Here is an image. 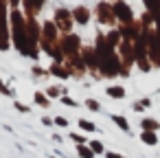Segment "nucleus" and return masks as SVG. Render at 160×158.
Returning a JSON list of instances; mask_svg holds the SVG:
<instances>
[{
	"label": "nucleus",
	"mask_w": 160,
	"mask_h": 158,
	"mask_svg": "<svg viewBox=\"0 0 160 158\" xmlns=\"http://www.w3.org/2000/svg\"><path fill=\"white\" fill-rule=\"evenodd\" d=\"M35 103L42 105V108H48V105H51V99H48L44 92H35Z\"/></svg>",
	"instance_id": "412c9836"
},
{
	"label": "nucleus",
	"mask_w": 160,
	"mask_h": 158,
	"mask_svg": "<svg viewBox=\"0 0 160 158\" xmlns=\"http://www.w3.org/2000/svg\"><path fill=\"white\" fill-rule=\"evenodd\" d=\"M70 140H75L77 145H88V138H86L81 132H72V134H70Z\"/></svg>",
	"instance_id": "5701e85b"
},
{
	"label": "nucleus",
	"mask_w": 160,
	"mask_h": 158,
	"mask_svg": "<svg viewBox=\"0 0 160 158\" xmlns=\"http://www.w3.org/2000/svg\"><path fill=\"white\" fill-rule=\"evenodd\" d=\"M94 13H97L99 24H105V27H114L116 24L114 11H112V3H108V0H101V3L94 7Z\"/></svg>",
	"instance_id": "7ed1b4c3"
},
{
	"label": "nucleus",
	"mask_w": 160,
	"mask_h": 158,
	"mask_svg": "<svg viewBox=\"0 0 160 158\" xmlns=\"http://www.w3.org/2000/svg\"><path fill=\"white\" fill-rule=\"evenodd\" d=\"M42 125L51 127V125H55V123H53V119H51V116H42Z\"/></svg>",
	"instance_id": "c756f323"
},
{
	"label": "nucleus",
	"mask_w": 160,
	"mask_h": 158,
	"mask_svg": "<svg viewBox=\"0 0 160 158\" xmlns=\"http://www.w3.org/2000/svg\"><path fill=\"white\" fill-rule=\"evenodd\" d=\"M86 108H88L90 112H99V110H101V103H99L97 99H86Z\"/></svg>",
	"instance_id": "b1692460"
},
{
	"label": "nucleus",
	"mask_w": 160,
	"mask_h": 158,
	"mask_svg": "<svg viewBox=\"0 0 160 158\" xmlns=\"http://www.w3.org/2000/svg\"><path fill=\"white\" fill-rule=\"evenodd\" d=\"M59 46H62L64 57H77L81 53V38L75 33H66V35H62Z\"/></svg>",
	"instance_id": "f257e3e1"
},
{
	"label": "nucleus",
	"mask_w": 160,
	"mask_h": 158,
	"mask_svg": "<svg viewBox=\"0 0 160 158\" xmlns=\"http://www.w3.org/2000/svg\"><path fill=\"white\" fill-rule=\"evenodd\" d=\"M140 130H142V132H158V130H160V121H156V119H151V116H145V119L140 121Z\"/></svg>",
	"instance_id": "f8f14e48"
},
{
	"label": "nucleus",
	"mask_w": 160,
	"mask_h": 158,
	"mask_svg": "<svg viewBox=\"0 0 160 158\" xmlns=\"http://www.w3.org/2000/svg\"><path fill=\"white\" fill-rule=\"evenodd\" d=\"M142 5H145V11L149 13H160V0H142Z\"/></svg>",
	"instance_id": "dca6fc26"
},
{
	"label": "nucleus",
	"mask_w": 160,
	"mask_h": 158,
	"mask_svg": "<svg viewBox=\"0 0 160 158\" xmlns=\"http://www.w3.org/2000/svg\"><path fill=\"white\" fill-rule=\"evenodd\" d=\"M72 20L77 22V24H88L90 22V9L88 7H83V5H79V7H75L72 9Z\"/></svg>",
	"instance_id": "1a4fd4ad"
},
{
	"label": "nucleus",
	"mask_w": 160,
	"mask_h": 158,
	"mask_svg": "<svg viewBox=\"0 0 160 158\" xmlns=\"http://www.w3.org/2000/svg\"><path fill=\"white\" fill-rule=\"evenodd\" d=\"M140 24H142V27H153V13L142 11V16H140Z\"/></svg>",
	"instance_id": "4be33fe9"
},
{
	"label": "nucleus",
	"mask_w": 160,
	"mask_h": 158,
	"mask_svg": "<svg viewBox=\"0 0 160 158\" xmlns=\"http://www.w3.org/2000/svg\"><path fill=\"white\" fill-rule=\"evenodd\" d=\"M134 53H136V66H138L142 73L153 70V66H151V62H149V48H147L145 42L136 40V42H134Z\"/></svg>",
	"instance_id": "f03ea898"
},
{
	"label": "nucleus",
	"mask_w": 160,
	"mask_h": 158,
	"mask_svg": "<svg viewBox=\"0 0 160 158\" xmlns=\"http://www.w3.org/2000/svg\"><path fill=\"white\" fill-rule=\"evenodd\" d=\"M147 108H151V99H149V97L138 99V101H134V105H132L134 112H142V110H147Z\"/></svg>",
	"instance_id": "f3484780"
},
{
	"label": "nucleus",
	"mask_w": 160,
	"mask_h": 158,
	"mask_svg": "<svg viewBox=\"0 0 160 158\" xmlns=\"http://www.w3.org/2000/svg\"><path fill=\"white\" fill-rule=\"evenodd\" d=\"M48 158H55V156H48Z\"/></svg>",
	"instance_id": "c9c22d12"
},
{
	"label": "nucleus",
	"mask_w": 160,
	"mask_h": 158,
	"mask_svg": "<svg viewBox=\"0 0 160 158\" xmlns=\"http://www.w3.org/2000/svg\"><path fill=\"white\" fill-rule=\"evenodd\" d=\"M81 59L86 64L88 70H99V55H97V48L94 46H81Z\"/></svg>",
	"instance_id": "0eeeda50"
},
{
	"label": "nucleus",
	"mask_w": 160,
	"mask_h": 158,
	"mask_svg": "<svg viewBox=\"0 0 160 158\" xmlns=\"http://www.w3.org/2000/svg\"><path fill=\"white\" fill-rule=\"evenodd\" d=\"M59 101H62L64 105H68V108H79V103H77V101H75L72 97H68V94H64V97H62Z\"/></svg>",
	"instance_id": "393cba45"
},
{
	"label": "nucleus",
	"mask_w": 160,
	"mask_h": 158,
	"mask_svg": "<svg viewBox=\"0 0 160 158\" xmlns=\"http://www.w3.org/2000/svg\"><path fill=\"white\" fill-rule=\"evenodd\" d=\"M0 86H2V79H0Z\"/></svg>",
	"instance_id": "f704fd0d"
},
{
	"label": "nucleus",
	"mask_w": 160,
	"mask_h": 158,
	"mask_svg": "<svg viewBox=\"0 0 160 158\" xmlns=\"http://www.w3.org/2000/svg\"><path fill=\"white\" fill-rule=\"evenodd\" d=\"M112 11H114V18H116L118 24H127V22L136 20L134 18V9L125 3V0H116V3H112Z\"/></svg>",
	"instance_id": "20e7f679"
},
{
	"label": "nucleus",
	"mask_w": 160,
	"mask_h": 158,
	"mask_svg": "<svg viewBox=\"0 0 160 158\" xmlns=\"http://www.w3.org/2000/svg\"><path fill=\"white\" fill-rule=\"evenodd\" d=\"M77 123H79V130L81 132H97V125L92 121H88V119H79Z\"/></svg>",
	"instance_id": "a211bd4d"
},
{
	"label": "nucleus",
	"mask_w": 160,
	"mask_h": 158,
	"mask_svg": "<svg viewBox=\"0 0 160 158\" xmlns=\"http://www.w3.org/2000/svg\"><path fill=\"white\" fill-rule=\"evenodd\" d=\"M77 154H79V158H94V151L88 145H77Z\"/></svg>",
	"instance_id": "aec40b11"
},
{
	"label": "nucleus",
	"mask_w": 160,
	"mask_h": 158,
	"mask_svg": "<svg viewBox=\"0 0 160 158\" xmlns=\"http://www.w3.org/2000/svg\"><path fill=\"white\" fill-rule=\"evenodd\" d=\"M55 27L66 35V33H70V29H72V24H75V20H72V11L70 9H64V7H59L57 11H55Z\"/></svg>",
	"instance_id": "39448f33"
},
{
	"label": "nucleus",
	"mask_w": 160,
	"mask_h": 158,
	"mask_svg": "<svg viewBox=\"0 0 160 158\" xmlns=\"http://www.w3.org/2000/svg\"><path fill=\"white\" fill-rule=\"evenodd\" d=\"M140 31H142L140 20H132V22H127V24H118V33H121V38L127 40V42H136V40L140 38Z\"/></svg>",
	"instance_id": "423d86ee"
},
{
	"label": "nucleus",
	"mask_w": 160,
	"mask_h": 158,
	"mask_svg": "<svg viewBox=\"0 0 160 158\" xmlns=\"http://www.w3.org/2000/svg\"><path fill=\"white\" fill-rule=\"evenodd\" d=\"M7 3H9V5H11V7H13V9H16V7H18V5H20V3H22V0H7Z\"/></svg>",
	"instance_id": "2f4dec72"
},
{
	"label": "nucleus",
	"mask_w": 160,
	"mask_h": 158,
	"mask_svg": "<svg viewBox=\"0 0 160 158\" xmlns=\"http://www.w3.org/2000/svg\"><path fill=\"white\" fill-rule=\"evenodd\" d=\"M149 62H151V66L153 68H160V38H158V33H156V38L149 42Z\"/></svg>",
	"instance_id": "6e6552de"
},
{
	"label": "nucleus",
	"mask_w": 160,
	"mask_h": 158,
	"mask_svg": "<svg viewBox=\"0 0 160 158\" xmlns=\"http://www.w3.org/2000/svg\"><path fill=\"white\" fill-rule=\"evenodd\" d=\"M48 75H55V77H59V79H68V77H72L70 70H68V66H64V64H53V66L48 68Z\"/></svg>",
	"instance_id": "9d476101"
},
{
	"label": "nucleus",
	"mask_w": 160,
	"mask_h": 158,
	"mask_svg": "<svg viewBox=\"0 0 160 158\" xmlns=\"http://www.w3.org/2000/svg\"><path fill=\"white\" fill-rule=\"evenodd\" d=\"M0 94H5V97H13V90H9V86H0Z\"/></svg>",
	"instance_id": "cd10ccee"
},
{
	"label": "nucleus",
	"mask_w": 160,
	"mask_h": 158,
	"mask_svg": "<svg viewBox=\"0 0 160 158\" xmlns=\"http://www.w3.org/2000/svg\"><path fill=\"white\" fill-rule=\"evenodd\" d=\"M105 40H108V44H110L112 48H118V46H121V42H123V38H121L118 29H110V31L105 33Z\"/></svg>",
	"instance_id": "9b49d317"
},
{
	"label": "nucleus",
	"mask_w": 160,
	"mask_h": 158,
	"mask_svg": "<svg viewBox=\"0 0 160 158\" xmlns=\"http://www.w3.org/2000/svg\"><path fill=\"white\" fill-rule=\"evenodd\" d=\"M33 73H35L38 77H42V75H46L48 70H44V68H40V66H35V68H33Z\"/></svg>",
	"instance_id": "7c9ffc66"
},
{
	"label": "nucleus",
	"mask_w": 160,
	"mask_h": 158,
	"mask_svg": "<svg viewBox=\"0 0 160 158\" xmlns=\"http://www.w3.org/2000/svg\"><path fill=\"white\" fill-rule=\"evenodd\" d=\"M88 147L94 151V156H101V154H105V147H103V143H101V140H88Z\"/></svg>",
	"instance_id": "6ab92c4d"
},
{
	"label": "nucleus",
	"mask_w": 160,
	"mask_h": 158,
	"mask_svg": "<svg viewBox=\"0 0 160 158\" xmlns=\"http://www.w3.org/2000/svg\"><path fill=\"white\" fill-rule=\"evenodd\" d=\"M140 140L149 147H156L158 145V132H140Z\"/></svg>",
	"instance_id": "2eb2a0df"
},
{
	"label": "nucleus",
	"mask_w": 160,
	"mask_h": 158,
	"mask_svg": "<svg viewBox=\"0 0 160 158\" xmlns=\"http://www.w3.org/2000/svg\"><path fill=\"white\" fill-rule=\"evenodd\" d=\"M53 123H55L57 127H68V119H66V116H55Z\"/></svg>",
	"instance_id": "bb28decb"
},
{
	"label": "nucleus",
	"mask_w": 160,
	"mask_h": 158,
	"mask_svg": "<svg viewBox=\"0 0 160 158\" xmlns=\"http://www.w3.org/2000/svg\"><path fill=\"white\" fill-rule=\"evenodd\" d=\"M103 156H105V158H125V156H123V154H118V151H105Z\"/></svg>",
	"instance_id": "c85d7f7f"
},
{
	"label": "nucleus",
	"mask_w": 160,
	"mask_h": 158,
	"mask_svg": "<svg viewBox=\"0 0 160 158\" xmlns=\"http://www.w3.org/2000/svg\"><path fill=\"white\" fill-rule=\"evenodd\" d=\"M108 3H116V0H108Z\"/></svg>",
	"instance_id": "72a5a7b5"
},
{
	"label": "nucleus",
	"mask_w": 160,
	"mask_h": 158,
	"mask_svg": "<svg viewBox=\"0 0 160 158\" xmlns=\"http://www.w3.org/2000/svg\"><path fill=\"white\" fill-rule=\"evenodd\" d=\"M110 119H112V123H116L118 130H123V132L129 134V123H127V119H125L123 114H110Z\"/></svg>",
	"instance_id": "4468645a"
},
{
	"label": "nucleus",
	"mask_w": 160,
	"mask_h": 158,
	"mask_svg": "<svg viewBox=\"0 0 160 158\" xmlns=\"http://www.w3.org/2000/svg\"><path fill=\"white\" fill-rule=\"evenodd\" d=\"M105 94H108L110 99H125L127 90H125L123 86H110V88H105Z\"/></svg>",
	"instance_id": "ddd939ff"
},
{
	"label": "nucleus",
	"mask_w": 160,
	"mask_h": 158,
	"mask_svg": "<svg viewBox=\"0 0 160 158\" xmlns=\"http://www.w3.org/2000/svg\"><path fill=\"white\" fill-rule=\"evenodd\" d=\"M35 5H38V7L42 9V7H44V0H35Z\"/></svg>",
	"instance_id": "473e14b6"
},
{
	"label": "nucleus",
	"mask_w": 160,
	"mask_h": 158,
	"mask_svg": "<svg viewBox=\"0 0 160 158\" xmlns=\"http://www.w3.org/2000/svg\"><path fill=\"white\" fill-rule=\"evenodd\" d=\"M13 105H16V110H18V112H22V114L31 112V108H29V105H24L22 101H13Z\"/></svg>",
	"instance_id": "a878e982"
}]
</instances>
